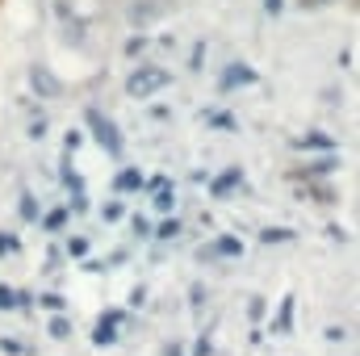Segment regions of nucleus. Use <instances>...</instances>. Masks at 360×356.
Wrapping results in <instances>:
<instances>
[{
	"label": "nucleus",
	"mask_w": 360,
	"mask_h": 356,
	"mask_svg": "<svg viewBox=\"0 0 360 356\" xmlns=\"http://www.w3.org/2000/svg\"><path fill=\"white\" fill-rule=\"evenodd\" d=\"M281 8H285V0H264V13H272V17H276Z\"/></svg>",
	"instance_id": "obj_26"
},
{
	"label": "nucleus",
	"mask_w": 360,
	"mask_h": 356,
	"mask_svg": "<svg viewBox=\"0 0 360 356\" xmlns=\"http://www.w3.org/2000/svg\"><path fill=\"white\" fill-rule=\"evenodd\" d=\"M231 184H239V172H226L222 180H214V193H226Z\"/></svg>",
	"instance_id": "obj_14"
},
{
	"label": "nucleus",
	"mask_w": 360,
	"mask_h": 356,
	"mask_svg": "<svg viewBox=\"0 0 360 356\" xmlns=\"http://www.w3.org/2000/svg\"><path fill=\"white\" fill-rule=\"evenodd\" d=\"M143 46H147V34H134V38H130V42H126V55H139V51H143Z\"/></svg>",
	"instance_id": "obj_15"
},
{
	"label": "nucleus",
	"mask_w": 360,
	"mask_h": 356,
	"mask_svg": "<svg viewBox=\"0 0 360 356\" xmlns=\"http://www.w3.org/2000/svg\"><path fill=\"white\" fill-rule=\"evenodd\" d=\"M51 336H55V340H68V336H72V323H68V319H55V323H51Z\"/></svg>",
	"instance_id": "obj_11"
},
{
	"label": "nucleus",
	"mask_w": 360,
	"mask_h": 356,
	"mask_svg": "<svg viewBox=\"0 0 360 356\" xmlns=\"http://www.w3.org/2000/svg\"><path fill=\"white\" fill-rule=\"evenodd\" d=\"M38 302H42V306H46V310H63V306H68V302H63V298H59V293H42V298H38Z\"/></svg>",
	"instance_id": "obj_13"
},
{
	"label": "nucleus",
	"mask_w": 360,
	"mask_h": 356,
	"mask_svg": "<svg viewBox=\"0 0 360 356\" xmlns=\"http://www.w3.org/2000/svg\"><path fill=\"white\" fill-rule=\"evenodd\" d=\"M260 239H264V243H289V239H293V231H285V227H269Z\"/></svg>",
	"instance_id": "obj_6"
},
{
	"label": "nucleus",
	"mask_w": 360,
	"mask_h": 356,
	"mask_svg": "<svg viewBox=\"0 0 360 356\" xmlns=\"http://www.w3.org/2000/svg\"><path fill=\"white\" fill-rule=\"evenodd\" d=\"M218 252H222V256H239V252H243V248H239V243H235V239H222V243H218Z\"/></svg>",
	"instance_id": "obj_19"
},
{
	"label": "nucleus",
	"mask_w": 360,
	"mask_h": 356,
	"mask_svg": "<svg viewBox=\"0 0 360 356\" xmlns=\"http://www.w3.org/2000/svg\"><path fill=\"white\" fill-rule=\"evenodd\" d=\"M0 348H4V352H8V356H25V348H21L17 340H0Z\"/></svg>",
	"instance_id": "obj_21"
},
{
	"label": "nucleus",
	"mask_w": 360,
	"mask_h": 356,
	"mask_svg": "<svg viewBox=\"0 0 360 356\" xmlns=\"http://www.w3.org/2000/svg\"><path fill=\"white\" fill-rule=\"evenodd\" d=\"M180 235V222H164V227H160V239H176Z\"/></svg>",
	"instance_id": "obj_20"
},
{
	"label": "nucleus",
	"mask_w": 360,
	"mask_h": 356,
	"mask_svg": "<svg viewBox=\"0 0 360 356\" xmlns=\"http://www.w3.org/2000/svg\"><path fill=\"white\" fill-rule=\"evenodd\" d=\"M21 214H25V218H38V205H34V197H30V193L21 197Z\"/></svg>",
	"instance_id": "obj_17"
},
{
	"label": "nucleus",
	"mask_w": 360,
	"mask_h": 356,
	"mask_svg": "<svg viewBox=\"0 0 360 356\" xmlns=\"http://www.w3.org/2000/svg\"><path fill=\"white\" fill-rule=\"evenodd\" d=\"M155 205H160V210H172V205H176V197H172V193H168V189H164V193H160V197H155Z\"/></svg>",
	"instance_id": "obj_22"
},
{
	"label": "nucleus",
	"mask_w": 360,
	"mask_h": 356,
	"mask_svg": "<svg viewBox=\"0 0 360 356\" xmlns=\"http://www.w3.org/2000/svg\"><path fill=\"white\" fill-rule=\"evenodd\" d=\"M122 214H126V205H122V201H109V205H105V222H117Z\"/></svg>",
	"instance_id": "obj_12"
},
{
	"label": "nucleus",
	"mask_w": 360,
	"mask_h": 356,
	"mask_svg": "<svg viewBox=\"0 0 360 356\" xmlns=\"http://www.w3.org/2000/svg\"><path fill=\"white\" fill-rule=\"evenodd\" d=\"M42 134H46V117H42V122H34V126H30V139H42Z\"/></svg>",
	"instance_id": "obj_24"
},
{
	"label": "nucleus",
	"mask_w": 360,
	"mask_h": 356,
	"mask_svg": "<svg viewBox=\"0 0 360 356\" xmlns=\"http://www.w3.org/2000/svg\"><path fill=\"white\" fill-rule=\"evenodd\" d=\"M117 319H122V314H105V319L96 323V336H92V344H113V340H117Z\"/></svg>",
	"instance_id": "obj_5"
},
{
	"label": "nucleus",
	"mask_w": 360,
	"mask_h": 356,
	"mask_svg": "<svg viewBox=\"0 0 360 356\" xmlns=\"http://www.w3.org/2000/svg\"><path fill=\"white\" fill-rule=\"evenodd\" d=\"M30 84H34V92H42V96H59V89H63L46 68H30Z\"/></svg>",
	"instance_id": "obj_3"
},
{
	"label": "nucleus",
	"mask_w": 360,
	"mask_h": 356,
	"mask_svg": "<svg viewBox=\"0 0 360 356\" xmlns=\"http://www.w3.org/2000/svg\"><path fill=\"white\" fill-rule=\"evenodd\" d=\"M68 252H72V256H84V252H89V239H72Z\"/></svg>",
	"instance_id": "obj_23"
},
{
	"label": "nucleus",
	"mask_w": 360,
	"mask_h": 356,
	"mask_svg": "<svg viewBox=\"0 0 360 356\" xmlns=\"http://www.w3.org/2000/svg\"><path fill=\"white\" fill-rule=\"evenodd\" d=\"M134 231H139V235H151V222H147V218L139 214V218H134Z\"/></svg>",
	"instance_id": "obj_25"
},
{
	"label": "nucleus",
	"mask_w": 360,
	"mask_h": 356,
	"mask_svg": "<svg viewBox=\"0 0 360 356\" xmlns=\"http://www.w3.org/2000/svg\"><path fill=\"white\" fill-rule=\"evenodd\" d=\"M310 172L314 177H327V172H335V160H319V164H310Z\"/></svg>",
	"instance_id": "obj_16"
},
{
	"label": "nucleus",
	"mask_w": 360,
	"mask_h": 356,
	"mask_svg": "<svg viewBox=\"0 0 360 356\" xmlns=\"http://www.w3.org/2000/svg\"><path fill=\"white\" fill-rule=\"evenodd\" d=\"M13 306H21V293L8 289V285H0V310H13Z\"/></svg>",
	"instance_id": "obj_7"
},
{
	"label": "nucleus",
	"mask_w": 360,
	"mask_h": 356,
	"mask_svg": "<svg viewBox=\"0 0 360 356\" xmlns=\"http://www.w3.org/2000/svg\"><path fill=\"white\" fill-rule=\"evenodd\" d=\"M117 189L126 193V189H143V172H122L117 177Z\"/></svg>",
	"instance_id": "obj_9"
},
{
	"label": "nucleus",
	"mask_w": 360,
	"mask_h": 356,
	"mask_svg": "<svg viewBox=\"0 0 360 356\" xmlns=\"http://www.w3.org/2000/svg\"><path fill=\"white\" fill-rule=\"evenodd\" d=\"M84 117H89V126H92V134H96V143H101V147H105V151L117 160V155H122V134H117V126H113V122H105L96 109H89Z\"/></svg>",
	"instance_id": "obj_2"
},
{
	"label": "nucleus",
	"mask_w": 360,
	"mask_h": 356,
	"mask_svg": "<svg viewBox=\"0 0 360 356\" xmlns=\"http://www.w3.org/2000/svg\"><path fill=\"white\" fill-rule=\"evenodd\" d=\"M297 147H323V151H331L335 143H331L327 134H310V139H297Z\"/></svg>",
	"instance_id": "obj_8"
},
{
	"label": "nucleus",
	"mask_w": 360,
	"mask_h": 356,
	"mask_svg": "<svg viewBox=\"0 0 360 356\" xmlns=\"http://www.w3.org/2000/svg\"><path fill=\"white\" fill-rule=\"evenodd\" d=\"M46 231H59L63 227V210H55V214H46V222H42Z\"/></svg>",
	"instance_id": "obj_18"
},
{
	"label": "nucleus",
	"mask_w": 360,
	"mask_h": 356,
	"mask_svg": "<svg viewBox=\"0 0 360 356\" xmlns=\"http://www.w3.org/2000/svg\"><path fill=\"white\" fill-rule=\"evenodd\" d=\"M239 84H256V72L248 63H231V72L222 76V89H239Z\"/></svg>",
	"instance_id": "obj_4"
},
{
	"label": "nucleus",
	"mask_w": 360,
	"mask_h": 356,
	"mask_svg": "<svg viewBox=\"0 0 360 356\" xmlns=\"http://www.w3.org/2000/svg\"><path fill=\"white\" fill-rule=\"evenodd\" d=\"M289 323H293V298L281 302V331H289Z\"/></svg>",
	"instance_id": "obj_10"
},
{
	"label": "nucleus",
	"mask_w": 360,
	"mask_h": 356,
	"mask_svg": "<svg viewBox=\"0 0 360 356\" xmlns=\"http://www.w3.org/2000/svg\"><path fill=\"white\" fill-rule=\"evenodd\" d=\"M172 84V76L164 72V68H139V72H130V80H126V92L134 96V101H147L151 92L168 89Z\"/></svg>",
	"instance_id": "obj_1"
}]
</instances>
